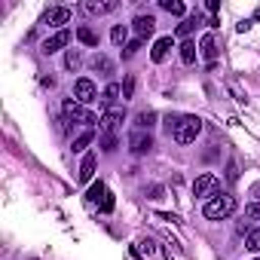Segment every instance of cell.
Returning a JSON list of instances; mask_svg holds the SVG:
<instances>
[{
	"mask_svg": "<svg viewBox=\"0 0 260 260\" xmlns=\"http://www.w3.org/2000/svg\"><path fill=\"white\" fill-rule=\"evenodd\" d=\"M34 260H37V257H34Z\"/></svg>",
	"mask_w": 260,
	"mask_h": 260,
	"instance_id": "8d00e7d4",
	"label": "cell"
},
{
	"mask_svg": "<svg viewBox=\"0 0 260 260\" xmlns=\"http://www.w3.org/2000/svg\"><path fill=\"white\" fill-rule=\"evenodd\" d=\"M132 92H135V77H125L122 80V98L128 101V98H132Z\"/></svg>",
	"mask_w": 260,
	"mask_h": 260,
	"instance_id": "83f0119b",
	"label": "cell"
},
{
	"mask_svg": "<svg viewBox=\"0 0 260 260\" xmlns=\"http://www.w3.org/2000/svg\"><path fill=\"white\" fill-rule=\"evenodd\" d=\"M132 28H135V34H138V40H147V37H153V31H156V19H153V16H138V19L132 22Z\"/></svg>",
	"mask_w": 260,
	"mask_h": 260,
	"instance_id": "30bf717a",
	"label": "cell"
},
{
	"mask_svg": "<svg viewBox=\"0 0 260 260\" xmlns=\"http://www.w3.org/2000/svg\"><path fill=\"white\" fill-rule=\"evenodd\" d=\"M98 208H101V211H104V214H110V211H113V196H110V193H107V199H104V202H101V205H98Z\"/></svg>",
	"mask_w": 260,
	"mask_h": 260,
	"instance_id": "d6a6232c",
	"label": "cell"
},
{
	"mask_svg": "<svg viewBox=\"0 0 260 260\" xmlns=\"http://www.w3.org/2000/svg\"><path fill=\"white\" fill-rule=\"evenodd\" d=\"M135 245H138V251H141V254H153V251H156L153 239H141V242H135Z\"/></svg>",
	"mask_w": 260,
	"mask_h": 260,
	"instance_id": "f546056e",
	"label": "cell"
},
{
	"mask_svg": "<svg viewBox=\"0 0 260 260\" xmlns=\"http://www.w3.org/2000/svg\"><path fill=\"white\" fill-rule=\"evenodd\" d=\"M68 43H71V31L64 28V31H55L52 37H46L40 49H43V55H52V52H58V49H64Z\"/></svg>",
	"mask_w": 260,
	"mask_h": 260,
	"instance_id": "8992f818",
	"label": "cell"
},
{
	"mask_svg": "<svg viewBox=\"0 0 260 260\" xmlns=\"http://www.w3.org/2000/svg\"><path fill=\"white\" fill-rule=\"evenodd\" d=\"M64 64H68L71 71H77V68L83 64V55H80V49H68V58H64Z\"/></svg>",
	"mask_w": 260,
	"mask_h": 260,
	"instance_id": "484cf974",
	"label": "cell"
},
{
	"mask_svg": "<svg viewBox=\"0 0 260 260\" xmlns=\"http://www.w3.org/2000/svg\"><path fill=\"white\" fill-rule=\"evenodd\" d=\"M77 40H80L83 46H98V34H95L89 25H80V28H77Z\"/></svg>",
	"mask_w": 260,
	"mask_h": 260,
	"instance_id": "9a60e30c",
	"label": "cell"
},
{
	"mask_svg": "<svg viewBox=\"0 0 260 260\" xmlns=\"http://www.w3.org/2000/svg\"><path fill=\"white\" fill-rule=\"evenodd\" d=\"M172 46H175V40H172V37H159V40L153 43V52H150V58H153L156 64H159V61H166Z\"/></svg>",
	"mask_w": 260,
	"mask_h": 260,
	"instance_id": "4fadbf2b",
	"label": "cell"
},
{
	"mask_svg": "<svg viewBox=\"0 0 260 260\" xmlns=\"http://www.w3.org/2000/svg\"><path fill=\"white\" fill-rule=\"evenodd\" d=\"M86 199H89L92 205H101V202L107 199V187H104L101 181H95V184L89 187V196H86Z\"/></svg>",
	"mask_w": 260,
	"mask_h": 260,
	"instance_id": "2e32d148",
	"label": "cell"
},
{
	"mask_svg": "<svg viewBox=\"0 0 260 260\" xmlns=\"http://www.w3.org/2000/svg\"><path fill=\"white\" fill-rule=\"evenodd\" d=\"M92 138H95V132H92V128H86V132H83V135H77V138H74V153H80V150H86V147L92 144Z\"/></svg>",
	"mask_w": 260,
	"mask_h": 260,
	"instance_id": "ffe728a7",
	"label": "cell"
},
{
	"mask_svg": "<svg viewBox=\"0 0 260 260\" xmlns=\"http://www.w3.org/2000/svg\"><path fill=\"white\" fill-rule=\"evenodd\" d=\"M245 217H248V220H260V202H251V205L245 208Z\"/></svg>",
	"mask_w": 260,
	"mask_h": 260,
	"instance_id": "4dcf8cb0",
	"label": "cell"
},
{
	"mask_svg": "<svg viewBox=\"0 0 260 260\" xmlns=\"http://www.w3.org/2000/svg\"><path fill=\"white\" fill-rule=\"evenodd\" d=\"M199 55L205 58V64H208V68L217 61V40H214V34H205V37L199 40Z\"/></svg>",
	"mask_w": 260,
	"mask_h": 260,
	"instance_id": "9c48e42d",
	"label": "cell"
},
{
	"mask_svg": "<svg viewBox=\"0 0 260 260\" xmlns=\"http://www.w3.org/2000/svg\"><path fill=\"white\" fill-rule=\"evenodd\" d=\"M251 193H254V199H260V184H254V190H251Z\"/></svg>",
	"mask_w": 260,
	"mask_h": 260,
	"instance_id": "d590c367",
	"label": "cell"
},
{
	"mask_svg": "<svg viewBox=\"0 0 260 260\" xmlns=\"http://www.w3.org/2000/svg\"><path fill=\"white\" fill-rule=\"evenodd\" d=\"M141 43H144V40H138V37H135L132 43H125V46H122V58H132V55L141 49Z\"/></svg>",
	"mask_w": 260,
	"mask_h": 260,
	"instance_id": "4316f807",
	"label": "cell"
},
{
	"mask_svg": "<svg viewBox=\"0 0 260 260\" xmlns=\"http://www.w3.org/2000/svg\"><path fill=\"white\" fill-rule=\"evenodd\" d=\"M217 190V178L214 175H199L196 181H193V196L196 199H205V196H211Z\"/></svg>",
	"mask_w": 260,
	"mask_h": 260,
	"instance_id": "52a82bcc",
	"label": "cell"
},
{
	"mask_svg": "<svg viewBox=\"0 0 260 260\" xmlns=\"http://www.w3.org/2000/svg\"><path fill=\"white\" fill-rule=\"evenodd\" d=\"M162 193H166V187H162V184H153V187H147V190H144V196H147V199H162Z\"/></svg>",
	"mask_w": 260,
	"mask_h": 260,
	"instance_id": "f1b7e54d",
	"label": "cell"
},
{
	"mask_svg": "<svg viewBox=\"0 0 260 260\" xmlns=\"http://www.w3.org/2000/svg\"><path fill=\"white\" fill-rule=\"evenodd\" d=\"M236 28H239V34H245V31H248V28H251V22H248V19H245V22H239V25H236Z\"/></svg>",
	"mask_w": 260,
	"mask_h": 260,
	"instance_id": "e575fe53",
	"label": "cell"
},
{
	"mask_svg": "<svg viewBox=\"0 0 260 260\" xmlns=\"http://www.w3.org/2000/svg\"><path fill=\"white\" fill-rule=\"evenodd\" d=\"M233 211H236V199H233L230 193H217V196L208 199L205 208H202V214H205L208 220H223V217H230Z\"/></svg>",
	"mask_w": 260,
	"mask_h": 260,
	"instance_id": "6da1fadb",
	"label": "cell"
},
{
	"mask_svg": "<svg viewBox=\"0 0 260 260\" xmlns=\"http://www.w3.org/2000/svg\"><path fill=\"white\" fill-rule=\"evenodd\" d=\"M125 37H128V28H125V25H113V31H110V40H113L116 46H122V43H125Z\"/></svg>",
	"mask_w": 260,
	"mask_h": 260,
	"instance_id": "cb8c5ba5",
	"label": "cell"
},
{
	"mask_svg": "<svg viewBox=\"0 0 260 260\" xmlns=\"http://www.w3.org/2000/svg\"><path fill=\"white\" fill-rule=\"evenodd\" d=\"M245 248H248V251H260V226L245 236Z\"/></svg>",
	"mask_w": 260,
	"mask_h": 260,
	"instance_id": "d4e9b609",
	"label": "cell"
},
{
	"mask_svg": "<svg viewBox=\"0 0 260 260\" xmlns=\"http://www.w3.org/2000/svg\"><path fill=\"white\" fill-rule=\"evenodd\" d=\"M196 25H199V13H193V16H187V19H184V22L178 25V37H190Z\"/></svg>",
	"mask_w": 260,
	"mask_h": 260,
	"instance_id": "ac0fdd59",
	"label": "cell"
},
{
	"mask_svg": "<svg viewBox=\"0 0 260 260\" xmlns=\"http://www.w3.org/2000/svg\"><path fill=\"white\" fill-rule=\"evenodd\" d=\"M92 175H95V153H86L83 162H80V175H77V181H80V184H89Z\"/></svg>",
	"mask_w": 260,
	"mask_h": 260,
	"instance_id": "5bb4252c",
	"label": "cell"
},
{
	"mask_svg": "<svg viewBox=\"0 0 260 260\" xmlns=\"http://www.w3.org/2000/svg\"><path fill=\"white\" fill-rule=\"evenodd\" d=\"M80 10H83L86 16H104V13H113V10H116V0H104V4L86 0V4H80Z\"/></svg>",
	"mask_w": 260,
	"mask_h": 260,
	"instance_id": "8fae6325",
	"label": "cell"
},
{
	"mask_svg": "<svg viewBox=\"0 0 260 260\" xmlns=\"http://www.w3.org/2000/svg\"><path fill=\"white\" fill-rule=\"evenodd\" d=\"M162 10L172 13V16H184V13H187V7L181 4V0H162Z\"/></svg>",
	"mask_w": 260,
	"mask_h": 260,
	"instance_id": "603a6c76",
	"label": "cell"
},
{
	"mask_svg": "<svg viewBox=\"0 0 260 260\" xmlns=\"http://www.w3.org/2000/svg\"><path fill=\"white\" fill-rule=\"evenodd\" d=\"M128 150H132L135 156L150 153V150H153V138H150V132H144V128H132V132H128Z\"/></svg>",
	"mask_w": 260,
	"mask_h": 260,
	"instance_id": "3957f363",
	"label": "cell"
},
{
	"mask_svg": "<svg viewBox=\"0 0 260 260\" xmlns=\"http://www.w3.org/2000/svg\"><path fill=\"white\" fill-rule=\"evenodd\" d=\"M61 110H64V119H74V122H86V125H92V122H98L80 101H71V98H64V104H61Z\"/></svg>",
	"mask_w": 260,
	"mask_h": 260,
	"instance_id": "277c9868",
	"label": "cell"
},
{
	"mask_svg": "<svg viewBox=\"0 0 260 260\" xmlns=\"http://www.w3.org/2000/svg\"><path fill=\"white\" fill-rule=\"evenodd\" d=\"M122 119H125V113H122V110H116V107H113V110H107V113L101 116V132H104V135L116 132V128H119V122H122Z\"/></svg>",
	"mask_w": 260,
	"mask_h": 260,
	"instance_id": "7c38bea8",
	"label": "cell"
},
{
	"mask_svg": "<svg viewBox=\"0 0 260 260\" xmlns=\"http://www.w3.org/2000/svg\"><path fill=\"white\" fill-rule=\"evenodd\" d=\"M43 22H46L49 28H61V25L71 22V10H68V7H52V10L43 16ZM61 31H64V28H61Z\"/></svg>",
	"mask_w": 260,
	"mask_h": 260,
	"instance_id": "ba28073f",
	"label": "cell"
},
{
	"mask_svg": "<svg viewBox=\"0 0 260 260\" xmlns=\"http://www.w3.org/2000/svg\"><path fill=\"white\" fill-rule=\"evenodd\" d=\"M116 95H122V86H119V83H110V86L104 89V95H101V104H113Z\"/></svg>",
	"mask_w": 260,
	"mask_h": 260,
	"instance_id": "7402d4cb",
	"label": "cell"
},
{
	"mask_svg": "<svg viewBox=\"0 0 260 260\" xmlns=\"http://www.w3.org/2000/svg\"><path fill=\"white\" fill-rule=\"evenodd\" d=\"M199 132H202V119L193 116V113H187V116H181V122L175 128V141L178 144H193L199 138Z\"/></svg>",
	"mask_w": 260,
	"mask_h": 260,
	"instance_id": "7a4b0ae2",
	"label": "cell"
},
{
	"mask_svg": "<svg viewBox=\"0 0 260 260\" xmlns=\"http://www.w3.org/2000/svg\"><path fill=\"white\" fill-rule=\"evenodd\" d=\"M104 150H116V138L107 135V138H104Z\"/></svg>",
	"mask_w": 260,
	"mask_h": 260,
	"instance_id": "836d02e7",
	"label": "cell"
},
{
	"mask_svg": "<svg viewBox=\"0 0 260 260\" xmlns=\"http://www.w3.org/2000/svg\"><path fill=\"white\" fill-rule=\"evenodd\" d=\"M92 68H95L101 77H110V74H113V61H110L107 55H95V58H92Z\"/></svg>",
	"mask_w": 260,
	"mask_h": 260,
	"instance_id": "e0dca14e",
	"label": "cell"
},
{
	"mask_svg": "<svg viewBox=\"0 0 260 260\" xmlns=\"http://www.w3.org/2000/svg\"><path fill=\"white\" fill-rule=\"evenodd\" d=\"M74 98H77L80 104H92V101H98V89H95V83H92L89 77H80V80L74 83Z\"/></svg>",
	"mask_w": 260,
	"mask_h": 260,
	"instance_id": "5b68a950",
	"label": "cell"
},
{
	"mask_svg": "<svg viewBox=\"0 0 260 260\" xmlns=\"http://www.w3.org/2000/svg\"><path fill=\"white\" fill-rule=\"evenodd\" d=\"M196 55H199L196 43H193V40H184V46H181V61H184V64H193Z\"/></svg>",
	"mask_w": 260,
	"mask_h": 260,
	"instance_id": "d6986e66",
	"label": "cell"
},
{
	"mask_svg": "<svg viewBox=\"0 0 260 260\" xmlns=\"http://www.w3.org/2000/svg\"><path fill=\"white\" fill-rule=\"evenodd\" d=\"M153 125H156V113H153V110H144V113H138V128L150 132Z\"/></svg>",
	"mask_w": 260,
	"mask_h": 260,
	"instance_id": "44dd1931",
	"label": "cell"
},
{
	"mask_svg": "<svg viewBox=\"0 0 260 260\" xmlns=\"http://www.w3.org/2000/svg\"><path fill=\"white\" fill-rule=\"evenodd\" d=\"M226 181H239V166H236V162L226 166Z\"/></svg>",
	"mask_w": 260,
	"mask_h": 260,
	"instance_id": "1f68e13d",
	"label": "cell"
}]
</instances>
